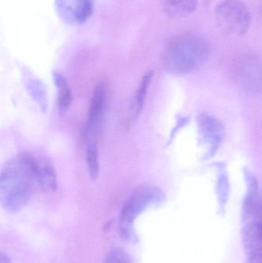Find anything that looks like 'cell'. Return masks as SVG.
<instances>
[{
	"mask_svg": "<svg viewBox=\"0 0 262 263\" xmlns=\"http://www.w3.org/2000/svg\"><path fill=\"white\" fill-rule=\"evenodd\" d=\"M36 187L33 155L14 156L0 172V206L8 213H18L29 203Z\"/></svg>",
	"mask_w": 262,
	"mask_h": 263,
	"instance_id": "obj_1",
	"label": "cell"
},
{
	"mask_svg": "<svg viewBox=\"0 0 262 263\" xmlns=\"http://www.w3.org/2000/svg\"><path fill=\"white\" fill-rule=\"evenodd\" d=\"M210 53L205 37L193 32L174 37L163 51L162 64L169 73L184 75L203 66Z\"/></svg>",
	"mask_w": 262,
	"mask_h": 263,
	"instance_id": "obj_2",
	"label": "cell"
},
{
	"mask_svg": "<svg viewBox=\"0 0 262 263\" xmlns=\"http://www.w3.org/2000/svg\"><path fill=\"white\" fill-rule=\"evenodd\" d=\"M164 199L163 191L150 185H141L133 192L122 210V232L126 237L132 234V227L138 216L147 209L158 205Z\"/></svg>",
	"mask_w": 262,
	"mask_h": 263,
	"instance_id": "obj_3",
	"label": "cell"
},
{
	"mask_svg": "<svg viewBox=\"0 0 262 263\" xmlns=\"http://www.w3.org/2000/svg\"><path fill=\"white\" fill-rule=\"evenodd\" d=\"M217 24L226 33L243 35L249 29L251 14L241 0H224L215 9Z\"/></svg>",
	"mask_w": 262,
	"mask_h": 263,
	"instance_id": "obj_4",
	"label": "cell"
},
{
	"mask_svg": "<svg viewBox=\"0 0 262 263\" xmlns=\"http://www.w3.org/2000/svg\"><path fill=\"white\" fill-rule=\"evenodd\" d=\"M201 142L206 148L205 159L215 156L225 138V129L219 120L209 114H199L197 119Z\"/></svg>",
	"mask_w": 262,
	"mask_h": 263,
	"instance_id": "obj_5",
	"label": "cell"
},
{
	"mask_svg": "<svg viewBox=\"0 0 262 263\" xmlns=\"http://www.w3.org/2000/svg\"><path fill=\"white\" fill-rule=\"evenodd\" d=\"M95 0H55L58 18L69 26L86 23L93 13Z\"/></svg>",
	"mask_w": 262,
	"mask_h": 263,
	"instance_id": "obj_6",
	"label": "cell"
},
{
	"mask_svg": "<svg viewBox=\"0 0 262 263\" xmlns=\"http://www.w3.org/2000/svg\"><path fill=\"white\" fill-rule=\"evenodd\" d=\"M243 241L248 263H261V224L260 219L248 221L243 227Z\"/></svg>",
	"mask_w": 262,
	"mask_h": 263,
	"instance_id": "obj_7",
	"label": "cell"
},
{
	"mask_svg": "<svg viewBox=\"0 0 262 263\" xmlns=\"http://www.w3.org/2000/svg\"><path fill=\"white\" fill-rule=\"evenodd\" d=\"M107 89L104 84H100L95 88L91 99L88 112V121L86 134L89 142H95L93 137L96 134L98 126L104 112Z\"/></svg>",
	"mask_w": 262,
	"mask_h": 263,
	"instance_id": "obj_8",
	"label": "cell"
},
{
	"mask_svg": "<svg viewBox=\"0 0 262 263\" xmlns=\"http://www.w3.org/2000/svg\"><path fill=\"white\" fill-rule=\"evenodd\" d=\"M37 185L45 193H53L58 186L56 173L52 162L44 156L33 155Z\"/></svg>",
	"mask_w": 262,
	"mask_h": 263,
	"instance_id": "obj_9",
	"label": "cell"
},
{
	"mask_svg": "<svg viewBox=\"0 0 262 263\" xmlns=\"http://www.w3.org/2000/svg\"><path fill=\"white\" fill-rule=\"evenodd\" d=\"M198 0H166L165 11L172 18H183L193 13Z\"/></svg>",
	"mask_w": 262,
	"mask_h": 263,
	"instance_id": "obj_10",
	"label": "cell"
},
{
	"mask_svg": "<svg viewBox=\"0 0 262 263\" xmlns=\"http://www.w3.org/2000/svg\"><path fill=\"white\" fill-rule=\"evenodd\" d=\"M52 77L54 84L58 89V112L61 115H64L68 112L72 104V92L66 78L61 73L54 71Z\"/></svg>",
	"mask_w": 262,
	"mask_h": 263,
	"instance_id": "obj_11",
	"label": "cell"
},
{
	"mask_svg": "<svg viewBox=\"0 0 262 263\" xmlns=\"http://www.w3.org/2000/svg\"><path fill=\"white\" fill-rule=\"evenodd\" d=\"M26 91L29 97L38 105L42 112H46L48 109V93L44 83L36 78L29 79L26 83Z\"/></svg>",
	"mask_w": 262,
	"mask_h": 263,
	"instance_id": "obj_12",
	"label": "cell"
},
{
	"mask_svg": "<svg viewBox=\"0 0 262 263\" xmlns=\"http://www.w3.org/2000/svg\"><path fill=\"white\" fill-rule=\"evenodd\" d=\"M152 77H153V72L150 71V72H146L142 79L141 83L137 89L135 98H134L132 106H131V111H132V117L134 118L138 117L143 110L146 94L149 90Z\"/></svg>",
	"mask_w": 262,
	"mask_h": 263,
	"instance_id": "obj_13",
	"label": "cell"
},
{
	"mask_svg": "<svg viewBox=\"0 0 262 263\" xmlns=\"http://www.w3.org/2000/svg\"><path fill=\"white\" fill-rule=\"evenodd\" d=\"M86 162L89 176L92 180H95L99 175L100 165L98 147L95 142H89L86 148Z\"/></svg>",
	"mask_w": 262,
	"mask_h": 263,
	"instance_id": "obj_14",
	"label": "cell"
},
{
	"mask_svg": "<svg viewBox=\"0 0 262 263\" xmlns=\"http://www.w3.org/2000/svg\"><path fill=\"white\" fill-rule=\"evenodd\" d=\"M217 190H218V201H219L220 205L221 207H224L227 202L229 193V179H228L227 175L226 174L225 171H220Z\"/></svg>",
	"mask_w": 262,
	"mask_h": 263,
	"instance_id": "obj_15",
	"label": "cell"
},
{
	"mask_svg": "<svg viewBox=\"0 0 262 263\" xmlns=\"http://www.w3.org/2000/svg\"><path fill=\"white\" fill-rule=\"evenodd\" d=\"M104 263H132V260L123 249H115L108 254Z\"/></svg>",
	"mask_w": 262,
	"mask_h": 263,
	"instance_id": "obj_16",
	"label": "cell"
},
{
	"mask_svg": "<svg viewBox=\"0 0 262 263\" xmlns=\"http://www.w3.org/2000/svg\"><path fill=\"white\" fill-rule=\"evenodd\" d=\"M0 263H12L9 257L3 252L0 251Z\"/></svg>",
	"mask_w": 262,
	"mask_h": 263,
	"instance_id": "obj_17",
	"label": "cell"
}]
</instances>
